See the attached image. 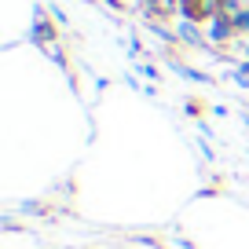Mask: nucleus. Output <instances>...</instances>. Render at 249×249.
<instances>
[]
</instances>
